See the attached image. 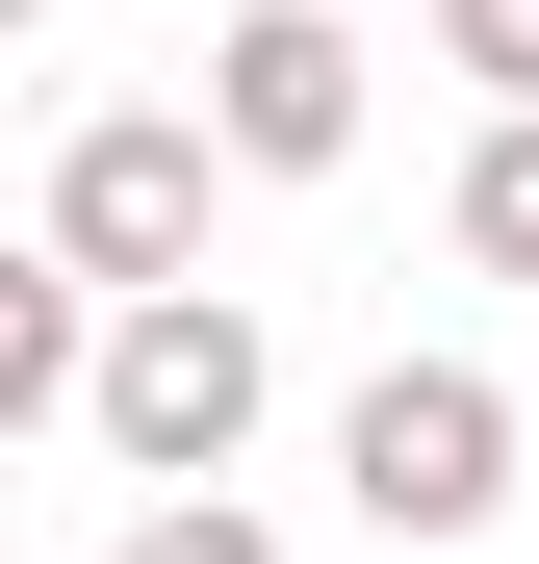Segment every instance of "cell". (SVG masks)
Returning <instances> with one entry per match:
<instances>
[{
  "label": "cell",
  "instance_id": "8992f818",
  "mask_svg": "<svg viewBox=\"0 0 539 564\" xmlns=\"http://www.w3.org/2000/svg\"><path fill=\"white\" fill-rule=\"evenodd\" d=\"M463 257L539 282V104H488V154H463Z\"/></svg>",
  "mask_w": 539,
  "mask_h": 564
},
{
  "label": "cell",
  "instance_id": "7a4b0ae2",
  "mask_svg": "<svg viewBox=\"0 0 539 564\" xmlns=\"http://www.w3.org/2000/svg\"><path fill=\"white\" fill-rule=\"evenodd\" d=\"M206 104H104V129H77L52 154V282H77V308H154V282H206Z\"/></svg>",
  "mask_w": 539,
  "mask_h": 564
},
{
  "label": "cell",
  "instance_id": "52a82bcc",
  "mask_svg": "<svg viewBox=\"0 0 539 564\" xmlns=\"http://www.w3.org/2000/svg\"><path fill=\"white\" fill-rule=\"evenodd\" d=\"M411 26H436V52H463V77H488V104H539V0H411Z\"/></svg>",
  "mask_w": 539,
  "mask_h": 564
},
{
  "label": "cell",
  "instance_id": "ba28073f",
  "mask_svg": "<svg viewBox=\"0 0 539 564\" xmlns=\"http://www.w3.org/2000/svg\"><path fill=\"white\" fill-rule=\"evenodd\" d=\"M129 564H283V539H257L231 488H154V513H129Z\"/></svg>",
  "mask_w": 539,
  "mask_h": 564
},
{
  "label": "cell",
  "instance_id": "9c48e42d",
  "mask_svg": "<svg viewBox=\"0 0 539 564\" xmlns=\"http://www.w3.org/2000/svg\"><path fill=\"white\" fill-rule=\"evenodd\" d=\"M0 26H52V0H0Z\"/></svg>",
  "mask_w": 539,
  "mask_h": 564
},
{
  "label": "cell",
  "instance_id": "3957f363",
  "mask_svg": "<svg viewBox=\"0 0 539 564\" xmlns=\"http://www.w3.org/2000/svg\"><path fill=\"white\" fill-rule=\"evenodd\" d=\"M334 488L386 539H488L514 513V386H488V359H386V386L334 411Z\"/></svg>",
  "mask_w": 539,
  "mask_h": 564
},
{
  "label": "cell",
  "instance_id": "277c9868",
  "mask_svg": "<svg viewBox=\"0 0 539 564\" xmlns=\"http://www.w3.org/2000/svg\"><path fill=\"white\" fill-rule=\"evenodd\" d=\"M206 154L231 180H334L359 154V0H231L206 26Z\"/></svg>",
  "mask_w": 539,
  "mask_h": 564
},
{
  "label": "cell",
  "instance_id": "5b68a950",
  "mask_svg": "<svg viewBox=\"0 0 539 564\" xmlns=\"http://www.w3.org/2000/svg\"><path fill=\"white\" fill-rule=\"evenodd\" d=\"M77 359H104V308H77L52 257H0V462H26V436L77 411Z\"/></svg>",
  "mask_w": 539,
  "mask_h": 564
},
{
  "label": "cell",
  "instance_id": "6da1fadb",
  "mask_svg": "<svg viewBox=\"0 0 539 564\" xmlns=\"http://www.w3.org/2000/svg\"><path fill=\"white\" fill-rule=\"evenodd\" d=\"M257 308L231 282H154V308H104V359H77V436L129 462V488H231V436H257Z\"/></svg>",
  "mask_w": 539,
  "mask_h": 564
}]
</instances>
